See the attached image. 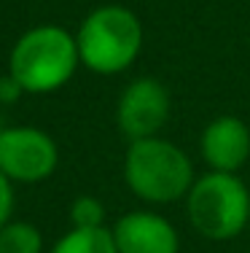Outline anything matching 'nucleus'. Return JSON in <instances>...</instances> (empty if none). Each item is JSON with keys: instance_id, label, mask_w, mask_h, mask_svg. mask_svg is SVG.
Masks as SVG:
<instances>
[{"instance_id": "1", "label": "nucleus", "mask_w": 250, "mask_h": 253, "mask_svg": "<svg viewBox=\"0 0 250 253\" xmlns=\"http://www.w3.org/2000/svg\"><path fill=\"white\" fill-rule=\"evenodd\" d=\"M81 68L97 76H118L143 54L145 30L140 16L121 3L92 8L75 30Z\"/></svg>"}, {"instance_id": "2", "label": "nucleus", "mask_w": 250, "mask_h": 253, "mask_svg": "<svg viewBox=\"0 0 250 253\" xmlns=\"http://www.w3.org/2000/svg\"><path fill=\"white\" fill-rule=\"evenodd\" d=\"M81 68L75 33L59 25H35L14 41L8 73L25 94H54L73 81Z\"/></svg>"}, {"instance_id": "3", "label": "nucleus", "mask_w": 250, "mask_h": 253, "mask_svg": "<svg viewBox=\"0 0 250 253\" xmlns=\"http://www.w3.org/2000/svg\"><path fill=\"white\" fill-rule=\"evenodd\" d=\"M121 172L129 191L145 205H172L186 200L196 180L188 154L162 135L129 143Z\"/></svg>"}, {"instance_id": "4", "label": "nucleus", "mask_w": 250, "mask_h": 253, "mask_svg": "<svg viewBox=\"0 0 250 253\" xmlns=\"http://www.w3.org/2000/svg\"><path fill=\"white\" fill-rule=\"evenodd\" d=\"M186 215L196 234L213 243L240 237L250 224V191L237 172H213L194 180L186 194Z\"/></svg>"}, {"instance_id": "5", "label": "nucleus", "mask_w": 250, "mask_h": 253, "mask_svg": "<svg viewBox=\"0 0 250 253\" xmlns=\"http://www.w3.org/2000/svg\"><path fill=\"white\" fill-rule=\"evenodd\" d=\"M59 167V146L46 129L14 124L0 132V172L11 183H43Z\"/></svg>"}, {"instance_id": "6", "label": "nucleus", "mask_w": 250, "mask_h": 253, "mask_svg": "<svg viewBox=\"0 0 250 253\" xmlns=\"http://www.w3.org/2000/svg\"><path fill=\"white\" fill-rule=\"evenodd\" d=\"M170 111L172 100L164 84L153 76H140L132 78L118 94L116 126L129 143L143 140V137H156L170 122Z\"/></svg>"}, {"instance_id": "7", "label": "nucleus", "mask_w": 250, "mask_h": 253, "mask_svg": "<svg viewBox=\"0 0 250 253\" xmlns=\"http://www.w3.org/2000/svg\"><path fill=\"white\" fill-rule=\"evenodd\" d=\"M118 253H180V234L156 210H129L110 226Z\"/></svg>"}, {"instance_id": "8", "label": "nucleus", "mask_w": 250, "mask_h": 253, "mask_svg": "<svg viewBox=\"0 0 250 253\" xmlns=\"http://www.w3.org/2000/svg\"><path fill=\"white\" fill-rule=\"evenodd\" d=\"M199 154L213 172H240L250 159V126L245 119L223 113L207 122L199 135Z\"/></svg>"}, {"instance_id": "9", "label": "nucleus", "mask_w": 250, "mask_h": 253, "mask_svg": "<svg viewBox=\"0 0 250 253\" xmlns=\"http://www.w3.org/2000/svg\"><path fill=\"white\" fill-rule=\"evenodd\" d=\"M49 253H118L108 226L100 229H73L70 226L62 237L49 248Z\"/></svg>"}, {"instance_id": "10", "label": "nucleus", "mask_w": 250, "mask_h": 253, "mask_svg": "<svg viewBox=\"0 0 250 253\" xmlns=\"http://www.w3.org/2000/svg\"><path fill=\"white\" fill-rule=\"evenodd\" d=\"M0 253H43V234L30 221L11 218L0 229Z\"/></svg>"}, {"instance_id": "11", "label": "nucleus", "mask_w": 250, "mask_h": 253, "mask_svg": "<svg viewBox=\"0 0 250 253\" xmlns=\"http://www.w3.org/2000/svg\"><path fill=\"white\" fill-rule=\"evenodd\" d=\"M70 226L73 229H100L105 226V205L92 194H81L70 202Z\"/></svg>"}, {"instance_id": "12", "label": "nucleus", "mask_w": 250, "mask_h": 253, "mask_svg": "<svg viewBox=\"0 0 250 253\" xmlns=\"http://www.w3.org/2000/svg\"><path fill=\"white\" fill-rule=\"evenodd\" d=\"M16 208V194H14V183L0 172V229L11 221Z\"/></svg>"}, {"instance_id": "13", "label": "nucleus", "mask_w": 250, "mask_h": 253, "mask_svg": "<svg viewBox=\"0 0 250 253\" xmlns=\"http://www.w3.org/2000/svg\"><path fill=\"white\" fill-rule=\"evenodd\" d=\"M25 97V89L19 86V81H16L11 73L0 76V108H8L14 105V102H19Z\"/></svg>"}, {"instance_id": "14", "label": "nucleus", "mask_w": 250, "mask_h": 253, "mask_svg": "<svg viewBox=\"0 0 250 253\" xmlns=\"http://www.w3.org/2000/svg\"><path fill=\"white\" fill-rule=\"evenodd\" d=\"M5 126H8V124H5V122H3V108H0V132H3V129H5Z\"/></svg>"}, {"instance_id": "15", "label": "nucleus", "mask_w": 250, "mask_h": 253, "mask_svg": "<svg viewBox=\"0 0 250 253\" xmlns=\"http://www.w3.org/2000/svg\"><path fill=\"white\" fill-rule=\"evenodd\" d=\"M248 226H250V224H248Z\"/></svg>"}, {"instance_id": "16", "label": "nucleus", "mask_w": 250, "mask_h": 253, "mask_svg": "<svg viewBox=\"0 0 250 253\" xmlns=\"http://www.w3.org/2000/svg\"><path fill=\"white\" fill-rule=\"evenodd\" d=\"M248 253H250V251H248Z\"/></svg>"}]
</instances>
